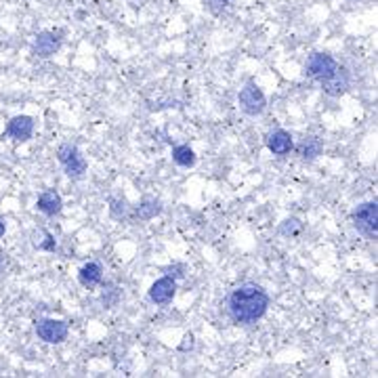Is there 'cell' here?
<instances>
[{
  "mask_svg": "<svg viewBox=\"0 0 378 378\" xmlns=\"http://www.w3.org/2000/svg\"><path fill=\"white\" fill-rule=\"evenodd\" d=\"M177 294V280L171 277V275H164L160 280H156L151 286H149V301L156 303V305H168Z\"/></svg>",
  "mask_w": 378,
  "mask_h": 378,
  "instance_id": "9",
  "label": "cell"
},
{
  "mask_svg": "<svg viewBox=\"0 0 378 378\" xmlns=\"http://www.w3.org/2000/svg\"><path fill=\"white\" fill-rule=\"evenodd\" d=\"M303 231V223L297 219V217H290V219H284L277 227V234L280 236H286V238H294Z\"/></svg>",
  "mask_w": 378,
  "mask_h": 378,
  "instance_id": "18",
  "label": "cell"
},
{
  "mask_svg": "<svg viewBox=\"0 0 378 378\" xmlns=\"http://www.w3.org/2000/svg\"><path fill=\"white\" fill-rule=\"evenodd\" d=\"M173 162L181 168H191V166H195L197 156L189 145H177V147H173Z\"/></svg>",
  "mask_w": 378,
  "mask_h": 378,
  "instance_id": "17",
  "label": "cell"
},
{
  "mask_svg": "<svg viewBox=\"0 0 378 378\" xmlns=\"http://www.w3.org/2000/svg\"><path fill=\"white\" fill-rule=\"evenodd\" d=\"M319 86H321V91H323L326 95H330V97H340V95H345V93L351 88V74H349L347 67L338 65L332 76H328L326 80L319 82Z\"/></svg>",
  "mask_w": 378,
  "mask_h": 378,
  "instance_id": "8",
  "label": "cell"
},
{
  "mask_svg": "<svg viewBox=\"0 0 378 378\" xmlns=\"http://www.w3.org/2000/svg\"><path fill=\"white\" fill-rule=\"evenodd\" d=\"M160 212H162V202H160V200H154V197H145V200H141L139 206L134 208V219L145 223V221L156 219Z\"/></svg>",
  "mask_w": 378,
  "mask_h": 378,
  "instance_id": "15",
  "label": "cell"
},
{
  "mask_svg": "<svg viewBox=\"0 0 378 378\" xmlns=\"http://www.w3.org/2000/svg\"><path fill=\"white\" fill-rule=\"evenodd\" d=\"M238 103H240V110L246 116H258L267 108V97H265V93L258 88V84L254 80H248L244 84V88L240 91V95H238Z\"/></svg>",
  "mask_w": 378,
  "mask_h": 378,
  "instance_id": "4",
  "label": "cell"
},
{
  "mask_svg": "<svg viewBox=\"0 0 378 378\" xmlns=\"http://www.w3.org/2000/svg\"><path fill=\"white\" fill-rule=\"evenodd\" d=\"M269 305H271V299H269L267 290L254 282H244V284L236 286L227 299L229 317L240 326H248V323L258 321L267 314Z\"/></svg>",
  "mask_w": 378,
  "mask_h": 378,
  "instance_id": "1",
  "label": "cell"
},
{
  "mask_svg": "<svg viewBox=\"0 0 378 378\" xmlns=\"http://www.w3.org/2000/svg\"><path fill=\"white\" fill-rule=\"evenodd\" d=\"M4 134L11 137L17 143L30 141L32 134H34V118H30V116H15V118H11L8 125H6Z\"/></svg>",
  "mask_w": 378,
  "mask_h": 378,
  "instance_id": "11",
  "label": "cell"
},
{
  "mask_svg": "<svg viewBox=\"0 0 378 378\" xmlns=\"http://www.w3.org/2000/svg\"><path fill=\"white\" fill-rule=\"evenodd\" d=\"M162 271H164L166 275H171V277L179 280V277H183V275H185V265H171V267H164Z\"/></svg>",
  "mask_w": 378,
  "mask_h": 378,
  "instance_id": "20",
  "label": "cell"
},
{
  "mask_svg": "<svg viewBox=\"0 0 378 378\" xmlns=\"http://www.w3.org/2000/svg\"><path fill=\"white\" fill-rule=\"evenodd\" d=\"M351 223L353 227L368 240H377L378 238V202L377 200H370V202H364L360 206H355L351 210Z\"/></svg>",
  "mask_w": 378,
  "mask_h": 378,
  "instance_id": "2",
  "label": "cell"
},
{
  "mask_svg": "<svg viewBox=\"0 0 378 378\" xmlns=\"http://www.w3.org/2000/svg\"><path fill=\"white\" fill-rule=\"evenodd\" d=\"M336 67H338V63H336V59L332 55H328V53H314V55H309V59L305 63V76L315 80V82H321L328 76H332L336 71Z\"/></svg>",
  "mask_w": 378,
  "mask_h": 378,
  "instance_id": "6",
  "label": "cell"
},
{
  "mask_svg": "<svg viewBox=\"0 0 378 378\" xmlns=\"http://www.w3.org/2000/svg\"><path fill=\"white\" fill-rule=\"evenodd\" d=\"M299 154L305 162H315L321 154H323V143L317 137H307L303 139V143L299 145Z\"/></svg>",
  "mask_w": 378,
  "mask_h": 378,
  "instance_id": "16",
  "label": "cell"
},
{
  "mask_svg": "<svg viewBox=\"0 0 378 378\" xmlns=\"http://www.w3.org/2000/svg\"><path fill=\"white\" fill-rule=\"evenodd\" d=\"M193 347V336L191 334H185V338H183V345L179 347L181 351H188V349H191Z\"/></svg>",
  "mask_w": 378,
  "mask_h": 378,
  "instance_id": "22",
  "label": "cell"
},
{
  "mask_svg": "<svg viewBox=\"0 0 378 378\" xmlns=\"http://www.w3.org/2000/svg\"><path fill=\"white\" fill-rule=\"evenodd\" d=\"M36 208H38L42 214H47V217H55V214L62 212L63 208L62 195H59L55 189H47V191H42V193L38 195Z\"/></svg>",
  "mask_w": 378,
  "mask_h": 378,
  "instance_id": "12",
  "label": "cell"
},
{
  "mask_svg": "<svg viewBox=\"0 0 378 378\" xmlns=\"http://www.w3.org/2000/svg\"><path fill=\"white\" fill-rule=\"evenodd\" d=\"M227 2H231V0H208V8H210L212 13H219Z\"/></svg>",
  "mask_w": 378,
  "mask_h": 378,
  "instance_id": "21",
  "label": "cell"
},
{
  "mask_svg": "<svg viewBox=\"0 0 378 378\" xmlns=\"http://www.w3.org/2000/svg\"><path fill=\"white\" fill-rule=\"evenodd\" d=\"M4 234H6V223L0 219V240H2V236H4Z\"/></svg>",
  "mask_w": 378,
  "mask_h": 378,
  "instance_id": "23",
  "label": "cell"
},
{
  "mask_svg": "<svg viewBox=\"0 0 378 378\" xmlns=\"http://www.w3.org/2000/svg\"><path fill=\"white\" fill-rule=\"evenodd\" d=\"M265 143H267V149H269L273 156H277V158H284V156H288V154L294 149V139H292V134H290L288 130H284V128L271 130V132L265 137Z\"/></svg>",
  "mask_w": 378,
  "mask_h": 378,
  "instance_id": "10",
  "label": "cell"
},
{
  "mask_svg": "<svg viewBox=\"0 0 378 378\" xmlns=\"http://www.w3.org/2000/svg\"><path fill=\"white\" fill-rule=\"evenodd\" d=\"M110 214L116 219V221H122L126 214H128V202L125 197H112L110 200Z\"/></svg>",
  "mask_w": 378,
  "mask_h": 378,
  "instance_id": "19",
  "label": "cell"
},
{
  "mask_svg": "<svg viewBox=\"0 0 378 378\" xmlns=\"http://www.w3.org/2000/svg\"><path fill=\"white\" fill-rule=\"evenodd\" d=\"M57 160H59V164L63 166V171H65V175L69 177V179H82L84 177V173H86V168H88V162H86V158L82 156V151L78 149V145H74V143H62L59 147H57Z\"/></svg>",
  "mask_w": 378,
  "mask_h": 378,
  "instance_id": "3",
  "label": "cell"
},
{
  "mask_svg": "<svg viewBox=\"0 0 378 378\" xmlns=\"http://www.w3.org/2000/svg\"><path fill=\"white\" fill-rule=\"evenodd\" d=\"M30 240H32V246H34L36 251L42 252L57 251V240H55V236H53L49 229H45V227H36V229L32 231Z\"/></svg>",
  "mask_w": 378,
  "mask_h": 378,
  "instance_id": "14",
  "label": "cell"
},
{
  "mask_svg": "<svg viewBox=\"0 0 378 378\" xmlns=\"http://www.w3.org/2000/svg\"><path fill=\"white\" fill-rule=\"evenodd\" d=\"M59 49H62V36L57 32H51V30L38 32L34 42H32V53L40 59L53 57Z\"/></svg>",
  "mask_w": 378,
  "mask_h": 378,
  "instance_id": "7",
  "label": "cell"
},
{
  "mask_svg": "<svg viewBox=\"0 0 378 378\" xmlns=\"http://www.w3.org/2000/svg\"><path fill=\"white\" fill-rule=\"evenodd\" d=\"M36 334L47 345H62L63 340L67 338V334H69V326L63 319L42 317V319L36 321Z\"/></svg>",
  "mask_w": 378,
  "mask_h": 378,
  "instance_id": "5",
  "label": "cell"
},
{
  "mask_svg": "<svg viewBox=\"0 0 378 378\" xmlns=\"http://www.w3.org/2000/svg\"><path fill=\"white\" fill-rule=\"evenodd\" d=\"M101 280H103V267L97 260H91V263H86L78 269V282L84 288H95V286L101 284Z\"/></svg>",
  "mask_w": 378,
  "mask_h": 378,
  "instance_id": "13",
  "label": "cell"
}]
</instances>
